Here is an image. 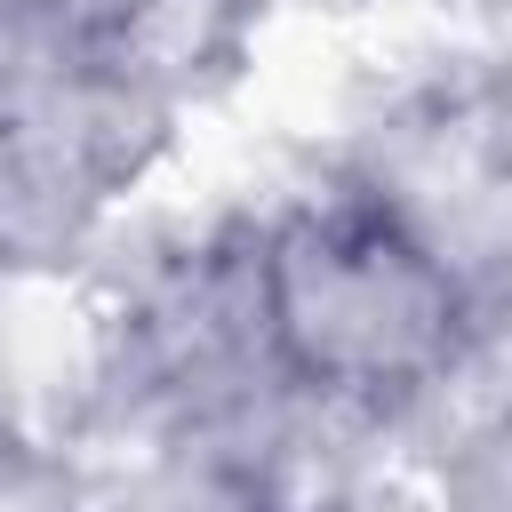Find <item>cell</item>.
Returning a JSON list of instances; mask_svg holds the SVG:
<instances>
[{
  "instance_id": "6da1fadb",
  "label": "cell",
  "mask_w": 512,
  "mask_h": 512,
  "mask_svg": "<svg viewBox=\"0 0 512 512\" xmlns=\"http://www.w3.org/2000/svg\"><path fill=\"white\" fill-rule=\"evenodd\" d=\"M248 280L272 368L328 408L400 424L472 352V296L448 256L320 168L256 200Z\"/></svg>"
}]
</instances>
